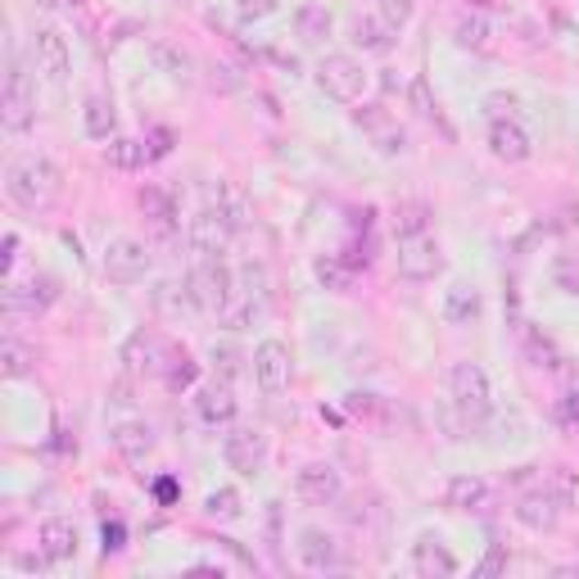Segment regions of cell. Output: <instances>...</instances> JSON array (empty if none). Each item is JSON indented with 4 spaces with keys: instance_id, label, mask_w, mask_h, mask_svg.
<instances>
[{
    "instance_id": "cell-1",
    "label": "cell",
    "mask_w": 579,
    "mask_h": 579,
    "mask_svg": "<svg viewBox=\"0 0 579 579\" xmlns=\"http://www.w3.org/2000/svg\"><path fill=\"white\" fill-rule=\"evenodd\" d=\"M64 190V168L51 159V154H23L5 168V196L10 204H19L23 213H42L59 200Z\"/></svg>"
},
{
    "instance_id": "cell-2",
    "label": "cell",
    "mask_w": 579,
    "mask_h": 579,
    "mask_svg": "<svg viewBox=\"0 0 579 579\" xmlns=\"http://www.w3.org/2000/svg\"><path fill=\"white\" fill-rule=\"evenodd\" d=\"M448 399L457 408V416L467 426H480L493 412V385H489V371L476 363V358H461L448 367Z\"/></svg>"
},
{
    "instance_id": "cell-3",
    "label": "cell",
    "mask_w": 579,
    "mask_h": 579,
    "mask_svg": "<svg viewBox=\"0 0 579 579\" xmlns=\"http://www.w3.org/2000/svg\"><path fill=\"white\" fill-rule=\"evenodd\" d=\"M186 281H190V294H196L204 318H218L222 308L236 299V272L222 263V254H204L196 267H190Z\"/></svg>"
},
{
    "instance_id": "cell-4",
    "label": "cell",
    "mask_w": 579,
    "mask_h": 579,
    "mask_svg": "<svg viewBox=\"0 0 579 579\" xmlns=\"http://www.w3.org/2000/svg\"><path fill=\"white\" fill-rule=\"evenodd\" d=\"M149 267H154V254L136 236H113L104 245V258H100V272L109 286H141L149 277Z\"/></svg>"
},
{
    "instance_id": "cell-5",
    "label": "cell",
    "mask_w": 579,
    "mask_h": 579,
    "mask_svg": "<svg viewBox=\"0 0 579 579\" xmlns=\"http://www.w3.org/2000/svg\"><path fill=\"white\" fill-rule=\"evenodd\" d=\"M318 82H322L326 96H335V100H344V104H354V100H363V91H367V68H363L358 55L335 51V55H326V59L318 64Z\"/></svg>"
},
{
    "instance_id": "cell-6",
    "label": "cell",
    "mask_w": 579,
    "mask_h": 579,
    "mask_svg": "<svg viewBox=\"0 0 579 579\" xmlns=\"http://www.w3.org/2000/svg\"><path fill=\"white\" fill-rule=\"evenodd\" d=\"M0 123H5L10 136H23L36 123V91H32V77L10 64L5 73V91H0Z\"/></svg>"
},
{
    "instance_id": "cell-7",
    "label": "cell",
    "mask_w": 579,
    "mask_h": 579,
    "mask_svg": "<svg viewBox=\"0 0 579 579\" xmlns=\"http://www.w3.org/2000/svg\"><path fill=\"white\" fill-rule=\"evenodd\" d=\"M249 371L258 380V390L263 394H286L290 390V380H294V354H290V344L286 339H263L254 358H249Z\"/></svg>"
},
{
    "instance_id": "cell-8",
    "label": "cell",
    "mask_w": 579,
    "mask_h": 579,
    "mask_svg": "<svg viewBox=\"0 0 579 579\" xmlns=\"http://www.w3.org/2000/svg\"><path fill=\"white\" fill-rule=\"evenodd\" d=\"M394 263H399L403 281H435L444 272V249H439V241L431 236V231H421V236H403L399 241Z\"/></svg>"
},
{
    "instance_id": "cell-9",
    "label": "cell",
    "mask_w": 579,
    "mask_h": 579,
    "mask_svg": "<svg viewBox=\"0 0 579 579\" xmlns=\"http://www.w3.org/2000/svg\"><path fill=\"white\" fill-rule=\"evenodd\" d=\"M267 435L263 431H254V426H236V431H226V439H222V457H226V467L236 471V476H245V480H254V476H263V467H267Z\"/></svg>"
},
{
    "instance_id": "cell-10",
    "label": "cell",
    "mask_w": 579,
    "mask_h": 579,
    "mask_svg": "<svg viewBox=\"0 0 579 579\" xmlns=\"http://www.w3.org/2000/svg\"><path fill=\"white\" fill-rule=\"evenodd\" d=\"M231 236H236V222H231L213 200L186 222V245L196 249L200 258H204V254H222V249L231 245Z\"/></svg>"
},
{
    "instance_id": "cell-11",
    "label": "cell",
    "mask_w": 579,
    "mask_h": 579,
    "mask_svg": "<svg viewBox=\"0 0 579 579\" xmlns=\"http://www.w3.org/2000/svg\"><path fill=\"white\" fill-rule=\"evenodd\" d=\"M561 498L548 489V485H534V489H525L521 498H516V508H512V516L530 530V534H553L557 525H561Z\"/></svg>"
},
{
    "instance_id": "cell-12",
    "label": "cell",
    "mask_w": 579,
    "mask_h": 579,
    "mask_svg": "<svg viewBox=\"0 0 579 579\" xmlns=\"http://www.w3.org/2000/svg\"><path fill=\"white\" fill-rule=\"evenodd\" d=\"M294 493L308 508H331L344 498V476L331 467V461H308V467L294 471Z\"/></svg>"
},
{
    "instance_id": "cell-13",
    "label": "cell",
    "mask_w": 579,
    "mask_h": 579,
    "mask_svg": "<svg viewBox=\"0 0 579 579\" xmlns=\"http://www.w3.org/2000/svg\"><path fill=\"white\" fill-rule=\"evenodd\" d=\"M59 299V281L55 277H32L23 286H5V318H42L46 308Z\"/></svg>"
},
{
    "instance_id": "cell-14",
    "label": "cell",
    "mask_w": 579,
    "mask_h": 579,
    "mask_svg": "<svg viewBox=\"0 0 579 579\" xmlns=\"http://www.w3.org/2000/svg\"><path fill=\"white\" fill-rule=\"evenodd\" d=\"M294 557H299L303 570H313V575H331V570L344 566V553H339V544H335V534H326V530H318V525L299 530Z\"/></svg>"
},
{
    "instance_id": "cell-15",
    "label": "cell",
    "mask_w": 579,
    "mask_h": 579,
    "mask_svg": "<svg viewBox=\"0 0 579 579\" xmlns=\"http://www.w3.org/2000/svg\"><path fill=\"white\" fill-rule=\"evenodd\" d=\"M236 390H231V380H222V376H213V380H204L200 390H196V416L204 421V426H213V431H222V426H231L236 421Z\"/></svg>"
},
{
    "instance_id": "cell-16",
    "label": "cell",
    "mask_w": 579,
    "mask_h": 579,
    "mask_svg": "<svg viewBox=\"0 0 579 579\" xmlns=\"http://www.w3.org/2000/svg\"><path fill=\"white\" fill-rule=\"evenodd\" d=\"M354 123L367 132V141H371L380 154H403V149H408V136H403V127H399V119H394L390 109L363 104V109L354 113Z\"/></svg>"
},
{
    "instance_id": "cell-17",
    "label": "cell",
    "mask_w": 579,
    "mask_h": 579,
    "mask_svg": "<svg viewBox=\"0 0 579 579\" xmlns=\"http://www.w3.org/2000/svg\"><path fill=\"white\" fill-rule=\"evenodd\" d=\"M32 59H36V73H46L51 82H64L68 68H73V51L64 42L59 27H36L32 32Z\"/></svg>"
},
{
    "instance_id": "cell-18",
    "label": "cell",
    "mask_w": 579,
    "mask_h": 579,
    "mask_svg": "<svg viewBox=\"0 0 579 579\" xmlns=\"http://www.w3.org/2000/svg\"><path fill=\"white\" fill-rule=\"evenodd\" d=\"M439 313L448 326H476L485 318V294L476 281H453L444 290V303H439Z\"/></svg>"
},
{
    "instance_id": "cell-19",
    "label": "cell",
    "mask_w": 579,
    "mask_h": 579,
    "mask_svg": "<svg viewBox=\"0 0 579 579\" xmlns=\"http://www.w3.org/2000/svg\"><path fill=\"white\" fill-rule=\"evenodd\" d=\"M136 204H141V213H145V222L159 231V236L168 241L172 231H177V196L168 186H159V181H145L141 190H136Z\"/></svg>"
},
{
    "instance_id": "cell-20",
    "label": "cell",
    "mask_w": 579,
    "mask_h": 579,
    "mask_svg": "<svg viewBox=\"0 0 579 579\" xmlns=\"http://www.w3.org/2000/svg\"><path fill=\"white\" fill-rule=\"evenodd\" d=\"M36 548H42L55 566H64L77 557V548H82V534H77V525L68 516H46L42 530H36Z\"/></svg>"
},
{
    "instance_id": "cell-21",
    "label": "cell",
    "mask_w": 579,
    "mask_h": 579,
    "mask_svg": "<svg viewBox=\"0 0 579 579\" xmlns=\"http://www.w3.org/2000/svg\"><path fill=\"white\" fill-rule=\"evenodd\" d=\"M489 154L503 164H525L534 145H530V132L516 123V119H493L489 123Z\"/></svg>"
},
{
    "instance_id": "cell-22",
    "label": "cell",
    "mask_w": 579,
    "mask_h": 579,
    "mask_svg": "<svg viewBox=\"0 0 579 579\" xmlns=\"http://www.w3.org/2000/svg\"><path fill=\"white\" fill-rule=\"evenodd\" d=\"M168 354H172V344H168L164 335H154V331H136V335H132V344L123 349V363H132V367H136V371H145V376H164Z\"/></svg>"
},
{
    "instance_id": "cell-23",
    "label": "cell",
    "mask_w": 579,
    "mask_h": 579,
    "mask_svg": "<svg viewBox=\"0 0 579 579\" xmlns=\"http://www.w3.org/2000/svg\"><path fill=\"white\" fill-rule=\"evenodd\" d=\"M412 570L431 575V579H448V575H457V557L444 548L439 534H421L412 544Z\"/></svg>"
},
{
    "instance_id": "cell-24",
    "label": "cell",
    "mask_w": 579,
    "mask_h": 579,
    "mask_svg": "<svg viewBox=\"0 0 579 579\" xmlns=\"http://www.w3.org/2000/svg\"><path fill=\"white\" fill-rule=\"evenodd\" d=\"M82 132L91 141H113V136H119V109H113L109 91H91L82 100Z\"/></svg>"
},
{
    "instance_id": "cell-25",
    "label": "cell",
    "mask_w": 579,
    "mask_h": 579,
    "mask_svg": "<svg viewBox=\"0 0 579 579\" xmlns=\"http://www.w3.org/2000/svg\"><path fill=\"white\" fill-rule=\"evenodd\" d=\"M493 489L480 476H453L448 480V508L453 512H489Z\"/></svg>"
},
{
    "instance_id": "cell-26",
    "label": "cell",
    "mask_w": 579,
    "mask_h": 579,
    "mask_svg": "<svg viewBox=\"0 0 579 579\" xmlns=\"http://www.w3.org/2000/svg\"><path fill=\"white\" fill-rule=\"evenodd\" d=\"M313 277H318V286L331 290V294H349L354 281H358V267H354L349 258H344V254H318Z\"/></svg>"
},
{
    "instance_id": "cell-27",
    "label": "cell",
    "mask_w": 579,
    "mask_h": 579,
    "mask_svg": "<svg viewBox=\"0 0 579 579\" xmlns=\"http://www.w3.org/2000/svg\"><path fill=\"white\" fill-rule=\"evenodd\" d=\"M109 439H113V448L132 461V467L154 453V431L145 426V421H119V426L109 431Z\"/></svg>"
},
{
    "instance_id": "cell-28",
    "label": "cell",
    "mask_w": 579,
    "mask_h": 579,
    "mask_svg": "<svg viewBox=\"0 0 579 579\" xmlns=\"http://www.w3.org/2000/svg\"><path fill=\"white\" fill-rule=\"evenodd\" d=\"M453 42L461 51H493V23L480 10H461L453 19Z\"/></svg>"
},
{
    "instance_id": "cell-29",
    "label": "cell",
    "mask_w": 579,
    "mask_h": 579,
    "mask_svg": "<svg viewBox=\"0 0 579 579\" xmlns=\"http://www.w3.org/2000/svg\"><path fill=\"white\" fill-rule=\"evenodd\" d=\"M521 349H525V363L538 367V371H561V349H557V339L548 331H538V326H525L521 331Z\"/></svg>"
},
{
    "instance_id": "cell-30",
    "label": "cell",
    "mask_w": 579,
    "mask_h": 579,
    "mask_svg": "<svg viewBox=\"0 0 579 579\" xmlns=\"http://www.w3.org/2000/svg\"><path fill=\"white\" fill-rule=\"evenodd\" d=\"M294 32H299V42L322 46L326 36L335 32V14H331L326 5H318V0H308V5L294 10Z\"/></svg>"
},
{
    "instance_id": "cell-31",
    "label": "cell",
    "mask_w": 579,
    "mask_h": 579,
    "mask_svg": "<svg viewBox=\"0 0 579 579\" xmlns=\"http://www.w3.org/2000/svg\"><path fill=\"white\" fill-rule=\"evenodd\" d=\"M104 164L113 172H141L149 164V145L136 136H113V141H104Z\"/></svg>"
},
{
    "instance_id": "cell-32",
    "label": "cell",
    "mask_w": 579,
    "mask_h": 579,
    "mask_svg": "<svg viewBox=\"0 0 579 579\" xmlns=\"http://www.w3.org/2000/svg\"><path fill=\"white\" fill-rule=\"evenodd\" d=\"M431 218L435 209L426 200H399L394 213H390V231L403 241V236H421V231H431Z\"/></svg>"
},
{
    "instance_id": "cell-33",
    "label": "cell",
    "mask_w": 579,
    "mask_h": 579,
    "mask_svg": "<svg viewBox=\"0 0 579 579\" xmlns=\"http://www.w3.org/2000/svg\"><path fill=\"white\" fill-rule=\"evenodd\" d=\"M154 303H159L168 318H204L196 294H190V281H164L159 290H154Z\"/></svg>"
},
{
    "instance_id": "cell-34",
    "label": "cell",
    "mask_w": 579,
    "mask_h": 579,
    "mask_svg": "<svg viewBox=\"0 0 579 579\" xmlns=\"http://www.w3.org/2000/svg\"><path fill=\"white\" fill-rule=\"evenodd\" d=\"M344 408H349L358 421H367V426H376V431H385V426L394 421L390 399H380V394H363V390H354L349 399H344Z\"/></svg>"
},
{
    "instance_id": "cell-35",
    "label": "cell",
    "mask_w": 579,
    "mask_h": 579,
    "mask_svg": "<svg viewBox=\"0 0 579 579\" xmlns=\"http://www.w3.org/2000/svg\"><path fill=\"white\" fill-rule=\"evenodd\" d=\"M394 36H399V32L385 23V19H358V23H354V46H363L367 55H390Z\"/></svg>"
},
{
    "instance_id": "cell-36",
    "label": "cell",
    "mask_w": 579,
    "mask_h": 579,
    "mask_svg": "<svg viewBox=\"0 0 579 579\" xmlns=\"http://www.w3.org/2000/svg\"><path fill=\"white\" fill-rule=\"evenodd\" d=\"M32 367H36V354L27 349L23 339L5 335V344H0V376H5V380H23V376H32Z\"/></svg>"
},
{
    "instance_id": "cell-37",
    "label": "cell",
    "mask_w": 579,
    "mask_h": 579,
    "mask_svg": "<svg viewBox=\"0 0 579 579\" xmlns=\"http://www.w3.org/2000/svg\"><path fill=\"white\" fill-rule=\"evenodd\" d=\"M213 204L231 218V222H236V231L254 218V204H249V196H245V190L236 186V181H218V190H213Z\"/></svg>"
},
{
    "instance_id": "cell-38",
    "label": "cell",
    "mask_w": 579,
    "mask_h": 579,
    "mask_svg": "<svg viewBox=\"0 0 579 579\" xmlns=\"http://www.w3.org/2000/svg\"><path fill=\"white\" fill-rule=\"evenodd\" d=\"M263 318V299H254V294H236L231 299L222 313H218V322L226 326V331H245V326H254Z\"/></svg>"
},
{
    "instance_id": "cell-39",
    "label": "cell",
    "mask_w": 579,
    "mask_h": 579,
    "mask_svg": "<svg viewBox=\"0 0 579 579\" xmlns=\"http://www.w3.org/2000/svg\"><path fill=\"white\" fill-rule=\"evenodd\" d=\"M196 376H200V363L172 344V354H168V363H164V385L181 394V390H190V385H196Z\"/></svg>"
},
{
    "instance_id": "cell-40",
    "label": "cell",
    "mask_w": 579,
    "mask_h": 579,
    "mask_svg": "<svg viewBox=\"0 0 579 579\" xmlns=\"http://www.w3.org/2000/svg\"><path fill=\"white\" fill-rule=\"evenodd\" d=\"M408 104H412L416 119H426V123H444L439 100H435V91H431L426 77H412V82H408Z\"/></svg>"
},
{
    "instance_id": "cell-41",
    "label": "cell",
    "mask_w": 579,
    "mask_h": 579,
    "mask_svg": "<svg viewBox=\"0 0 579 579\" xmlns=\"http://www.w3.org/2000/svg\"><path fill=\"white\" fill-rule=\"evenodd\" d=\"M209 363H213V376H222V380H236L241 371H245V349H236V344H213V349H209Z\"/></svg>"
},
{
    "instance_id": "cell-42",
    "label": "cell",
    "mask_w": 579,
    "mask_h": 579,
    "mask_svg": "<svg viewBox=\"0 0 579 579\" xmlns=\"http://www.w3.org/2000/svg\"><path fill=\"white\" fill-rule=\"evenodd\" d=\"M241 512H245V503H241L236 489H213L204 498V516L209 521H241Z\"/></svg>"
},
{
    "instance_id": "cell-43",
    "label": "cell",
    "mask_w": 579,
    "mask_h": 579,
    "mask_svg": "<svg viewBox=\"0 0 579 579\" xmlns=\"http://www.w3.org/2000/svg\"><path fill=\"white\" fill-rule=\"evenodd\" d=\"M548 489L561 498V508H566V512H570V508H579V471L557 467V471L548 476Z\"/></svg>"
},
{
    "instance_id": "cell-44",
    "label": "cell",
    "mask_w": 579,
    "mask_h": 579,
    "mask_svg": "<svg viewBox=\"0 0 579 579\" xmlns=\"http://www.w3.org/2000/svg\"><path fill=\"white\" fill-rule=\"evenodd\" d=\"M376 5H380V19L390 23L394 32H403L412 23V14H416V0H376Z\"/></svg>"
},
{
    "instance_id": "cell-45",
    "label": "cell",
    "mask_w": 579,
    "mask_h": 579,
    "mask_svg": "<svg viewBox=\"0 0 579 579\" xmlns=\"http://www.w3.org/2000/svg\"><path fill=\"white\" fill-rule=\"evenodd\" d=\"M553 277H557V286H561L566 294H579V258H575V254H561V258L553 263Z\"/></svg>"
},
{
    "instance_id": "cell-46",
    "label": "cell",
    "mask_w": 579,
    "mask_h": 579,
    "mask_svg": "<svg viewBox=\"0 0 579 579\" xmlns=\"http://www.w3.org/2000/svg\"><path fill=\"white\" fill-rule=\"evenodd\" d=\"M281 10V0H241V23H263V19H272Z\"/></svg>"
},
{
    "instance_id": "cell-47",
    "label": "cell",
    "mask_w": 579,
    "mask_h": 579,
    "mask_svg": "<svg viewBox=\"0 0 579 579\" xmlns=\"http://www.w3.org/2000/svg\"><path fill=\"white\" fill-rule=\"evenodd\" d=\"M172 141H177V136H172V127H154V132L145 136V145H149V159H164V154L172 149Z\"/></svg>"
},
{
    "instance_id": "cell-48",
    "label": "cell",
    "mask_w": 579,
    "mask_h": 579,
    "mask_svg": "<svg viewBox=\"0 0 579 579\" xmlns=\"http://www.w3.org/2000/svg\"><path fill=\"white\" fill-rule=\"evenodd\" d=\"M557 421H561L566 431H579V390H575V394H566V399L557 403Z\"/></svg>"
},
{
    "instance_id": "cell-49",
    "label": "cell",
    "mask_w": 579,
    "mask_h": 579,
    "mask_svg": "<svg viewBox=\"0 0 579 579\" xmlns=\"http://www.w3.org/2000/svg\"><path fill=\"white\" fill-rule=\"evenodd\" d=\"M100 538H104V557H109V553H123V538H127V530H123L119 521H104Z\"/></svg>"
},
{
    "instance_id": "cell-50",
    "label": "cell",
    "mask_w": 579,
    "mask_h": 579,
    "mask_svg": "<svg viewBox=\"0 0 579 579\" xmlns=\"http://www.w3.org/2000/svg\"><path fill=\"white\" fill-rule=\"evenodd\" d=\"M485 104H489V113H493V119H512V109H516V96H512V91H493V96H489Z\"/></svg>"
},
{
    "instance_id": "cell-51",
    "label": "cell",
    "mask_w": 579,
    "mask_h": 579,
    "mask_svg": "<svg viewBox=\"0 0 579 579\" xmlns=\"http://www.w3.org/2000/svg\"><path fill=\"white\" fill-rule=\"evenodd\" d=\"M503 566H508V553H503V548H489V557L476 566V575H498Z\"/></svg>"
},
{
    "instance_id": "cell-52",
    "label": "cell",
    "mask_w": 579,
    "mask_h": 579,
    "mask_svg": "<svg viewBox=\"0 0 579 579\" xmlns=\"http://www.w3.org/2000/svg\"><path fill=\"white\" fill-rule=\"evenodd\" d=\"M553 226H557V231H575V226H579V204H566L561 218H557Z\"/></svg>"
},
{
    "instance_id": "cell-53",
    "label": "cell",
    "mask_w": 579,
    "mask_h": 579,
    "mask_svg": "<svg viewBox=\"0 0 579 579\" xmlns=\"http://www.w3.org/2000/svg\"><path fill=\"white\" fill-rule=\"evenodd\" d=\"M14 258H19V236L10 231V236H5V254H0V267H5V272H10V267H14Z\"/></svg>"
},
{
    "instance_id": "cell-54",
    "label": "cell",
    "mask_w": 579,
    "mask_h": 579,
    "mask_svg": "<svg viewBox=\"0 0 579 579\" xmlns=\"http://www.w3.org/2000/svg\"><path fill=\"white\" fill-rule=\"evenodd\" d=\"M154 498H159V503H172V498H177V480H159V485H154Z\"/></svg>"
}]
</instances>
